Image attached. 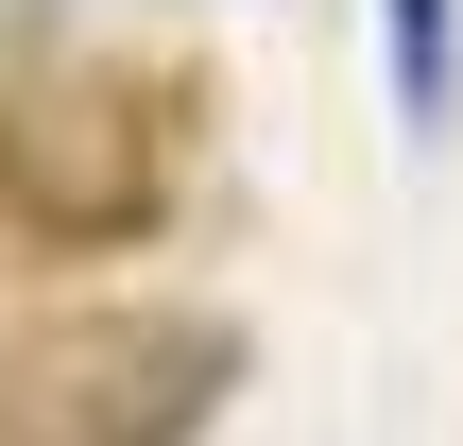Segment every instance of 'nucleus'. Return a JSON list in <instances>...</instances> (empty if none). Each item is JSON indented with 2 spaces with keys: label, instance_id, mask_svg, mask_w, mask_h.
I'll return each mask as SVG.
<instances>
[{
  "label": "nucleus",
  "instance_id": "obj_1",
  "mask_svg": "<svg viewBox=\"0 0 463 446\" xmlns=\"http://www.w3.org/2000/svg\"><path fill=\"white\" fill-rule=\"evenodd\" d=\"M223 395H241V327L223 309L103 292V309L0 327V446H206Z\"/></svg>",
  "mask_w": 463,
  "mask_h": 446
},
{
  "label": "nucleus",
  "instance_id": "obj_2",
  "mask_svg": "<svg viewBox=\"0 0 463 446\" xmlns=\"http://www.w3.org/2000/svg\"><path fill=\"white\" fill-rule=\"evenodd\" d=\"M378 52H395V120L430 138L463 103V0H378Z\"/></svg>",
  "mask_w": 463,
  "mask_h": 446
}]
</instances>
